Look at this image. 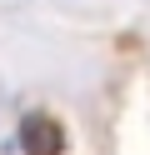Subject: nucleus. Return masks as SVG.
Segmentation results:
<instances>
[{
  "label": "nucleus",
  "instance_id": "1",
  "mask_svg": "<svg viewBox=\"0 0 150 155\" xmlns=\"http://www.w3.org/2000/svg\"><path fill=\"white\" fill-rule=\"evenodd\" d=\"M20 150L25 155H65V130H60V120L45 115V110L20 115Z\"/></svg>",
  "mask_w": 150,
  "mask_h": 155
}]
</instances>
